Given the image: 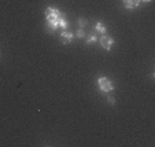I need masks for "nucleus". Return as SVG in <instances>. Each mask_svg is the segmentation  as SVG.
<instances>
[{
    "instance_id": "1",
    "label": "nucleus",
    "mask_w": 155,
    "mask_h": 147,
    "mask_svg": "<svg viewBox=\"0 0 155 147\" xmlns=\"http://www.w3.org/2000/svg\"><path fill=\"white\" fill-rule=\"evenodd\" d=\"M98 87L100 92H111L114 91V84L110 81L107 77H99L98 78Z\"/></svg>"
},
{
    "instance_id": "5",
    "label": "nucleus",
    "mask_w": 155,
    "mask_h": 147,
    "mask_svg": "<svg viewBox=\"0 0 155 147\" xmlns=\"http://www.w3.org/2000/svg\"><path fill=\"white\" fill-rule=\"evenodd\" d=\"M122 3H124V7L126 10H133L139 7L140 0H122Z\"/></svg>"
},
{
    "instance_id": "8",
    "label": "nucleus",
    "mask_w": 155,
    "mask_h": 147,
    "mask_svg": "<svg viewBox=\"0 0 155 147\" xmlns=\"http://www.w3.org/2000/svg\"><path fill=\"white\" fill-rule=\"evenodd\" d=\"M58 26H59V28H62V29H66V28L69 26V22L66 21L65 18H63V15L59 17V19H58Z\"/></svg>"
},
{
    "instance_id": "10",
    "label": "nucleus",
    "mask_w": 155,
    "mask_h": 147,
    "mask_svg": "<svg viewBox=\"0 0 155 147\" xmlns=\"http://www.w3.org/2000/svg\"><path fill=\"white\" fill-rule=\"evenodd\" d=\"M87 25H88V21L85 18H80V19H78V28H80V29H84Z\"/></svg>"
},
{
    "instance_id": "4",
    "label": "nucleus",
    "mask_w": 155,
    "mask_h": 147,
    "mask_svg": "<svg viewBox=\"0 0 155 147\" xmlns=\"http://www.w3.org/2000/svg\"><path fill=\"white\" fill-rule=\"evenodd\" d=\"M73 37H74V35H73L71 32L63 30L62 33H60V41H62L63 44H70L71 41H73Z\"/></svg>"
},
{
    "instance_id": "12",
    "label": "nucleus",
    "mask_w": 155,
    "mask_h": 147,
    "mask_svg": "<svg viewBox=\"0 0 155 147\" xmlns=\"http://www.w3.org/2000/svg\"><path fill=\"white\" fill-rule=\"evenodd\" d=\"M107 103L111 105V106H114V105H115V98H113V96H107Z\"/></svg>"
},
{
    "instance_id": "6",
    "label": "nucleus",
    "mask_w": 155,
    "mask_h": 147,
    "mask_svg": "<svg viewBox=\"0 0 155 147\" xmlns=\"http://www.w3.org/2000/svg\"><path fill=\"white\" fill-rule=\"evenodd\" d=\"M95 30H96V33H100V36L107 33V28L103 25V22H96L95 23Z\"/></svg>"
},
{
    "instance_id": "7",
    "label": "nucleus",
    "mask_w": 155,
    "mask_h": 147,
    "mask_svg": "<svg viewBox=\"0 0 155 147\" xmlns=\"http://www.w3.org/2000/svg\"><path fill=\"white\" fill-rule=\"evenodd\" d=\"M58 28H59V26H58V21L47 22V23H45V29L50 32V33H54V32H55Z\"/></svg>"
},
{
    "instance_id": "3",
    "label": "nucleus",
    "mask_w": 155,
    "mask_h": 147,
    "mask_svg": "<svg viewBox=\"0 0 155 147\" xmlns=\"http://www.w3.org/2000/svg\"><path fill=\"white\" fill-rule=\"evenodd\" d=\"M99 41H100V45H102L106 51H111V47H113V44H114V39L113 37H110V36H107V35H102Z\"/></svg>"
},
{
    "instance_id": "13",
    "label": "nucleus",
    "mask_w": 155,
    "mask_h": 147,
    "mask_svg": "<svg viewBox=\"0 0 155 147\" xmlns=\"http://www.w3.org/2000/svg\"><path fill=\"white\" fill-rule=\"evenodd\" d=\"M140 2H146V3H150L151 0H140Z\"/></svg>"
},
{
    "instance_id": "11",
    "label": "nucleus",
    "mask_w": 155,
    "mask_h": 147,
    "mask_svg": "<svg viewBox=\"0 0 155 147\" xmlns=\"http://www.w3.org/2000/svg\"><path fill=\"white\" fill-rule=\"evenodd\" d=\"M77 36L80 39H84L85 37V30H84V29H78V30H77Z\"/></svg>"
},
{
    "instance_id": "9",
    "label": "nucleus",
    "mask_w": 155,
    "mask_h": 147,
    "mask_svg": "<svg viewBox=\"0 0 155 147\" xmlns=\"http://www.w3.org/2000/svg\"><path fill=\"white\" fill-rule=\"evenodd\" d=\"M96 41H99V36H98L96 33H92V35L88 36V39H87L88 44H93V43H96Z\"/></svg>"
},
{
    "instance_id": "2",
    "label": "nucleus",
    "mask_w": 155,
    "mask_h": 147,
    "mask_svg": "<svg viewBox=\"0 0 155 147\" xmlns=\"http://www.w3.org/2000/svg\"><path fill=\"white\" fill-rule=\"evenodd\" d=\"M60 15H62V14H60V11H59V10H56V8H54V7H48V8H45V18H47V22L58 21Z\"/></svg>"
}]
</instances>
